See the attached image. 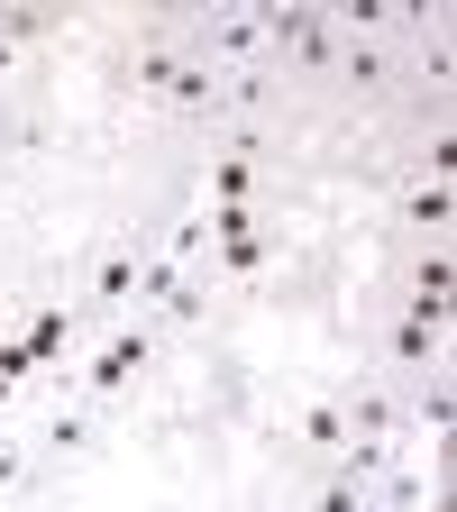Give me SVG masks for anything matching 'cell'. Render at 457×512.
<instances>
[{"label":"cell","instance_id":"obj_1","mask_svg":"<svg viewBox=\"0 0 457 512\" xmlns=\"http://www.w3.org/2000/svg\"><path fill=\"white\" fill-rule=\"evenodd\" d=\"M138 348H147V339H119V348H110V357L92 366V384H128V366H138Z\"/></svg>","mask_w":457,"mask_h":512}]
</instances>
